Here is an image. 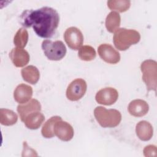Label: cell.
Segmentation results:
<instances>
[{"label":"cell","instance_id":"obj_16","mask_svg":"<svg viewBox=\"0 0 157 157\" xmlns=\"http://www.w3.org/2000/svg\"><path fill=\"white\" fill-rule=\"evenodd\" d=\"M44 120V115L40 111H38L29 114L25 118L23 122L28 129H36L40 126Z\"/></svg>","mask_w":157,"mask_h":157},{"label":"cell","instance_id":"obj_5","mask_svg":"<svg viewBox=\"0 0 157 157\" xmlns=\"http://www.w3.org/2000/svg\"><path fill=\"white\" fill-rule=\"evenodd\" d=\"M41 47L44 55L50 60H61L66 53V47L61 40L53 42L51 40H44Z\"/></svg>","mask_w":157,"mask_h":157},{"label":"cell","instance_id":"obj_4","mask_svg":"<svg viewBox=\"0 0 157 157\" xmlns=\"http://www.w3.org/2000/svg\"><path fill=\"white\" fill-rule=\"evenodd\" d=\"M140 70L142 80L148 91H156L157 86V63L152 59H147L142 63Z\"/></svg>","mask_w":157,"mask_h":157},{"label":"cell","instance_id":"obj_14","mask_svg":"<svg viewBox=\"0 0 157 157\" xmlns=\"http://www.w3.org/2000/svg\"><path fill=\"white\" fill-rule=\"evenodd\" d=\"M129 113L134 117H143L145 115L149 110L147 102L142 99H135L132 101L128 107Z\"/></svg>","mask_w":157,"mask_h":157},{"label":"cell","instance_id":"obj_24","mask_svg":"<svg viewBox=\"0 0 157 157\" xmlns=\"http://www.w3.org/2000/svg\"><path fill=\"white\" fill-rule=\"evenodd\" d=\"M144 154L145 156H156V147L155 145H149L146 146L144 149Z\"/></svg>","mask_w":157,"mask_h":157},{"label":"cell","instance_id":"obj_20","mask_svg":"<svg viewBox=\"0 0 157 157\" xmlns=\"http://www.w3.org/2000/svg\"><path fill=\"white\" fill-rule=\"evenodd\" d=\"M62 120L59 116H53L48 119L44 124L41 129L42 135L45 138H52L55 136L54 126L55 124L58 120Z\"/></svg>","mask_w":157,"mask_h":157},{"label":"cell","instance_id":"obj_10","mask_svg":"<svg viewBox=\"0 0 157 157\" xmlns=\"http://www.w3.org/2000/svg\"><path fill=\"white\" fill-rule=\"evenodd\" d=\"M55 134L61 140L69 141L74 136V129L72 126L66 121L62 120H58L55 124Z\"/></svg>","mask_w":157,"mask_h":157},{"label":"cell","instance_id":"obj_17","mask_svg":"<svg viewBox=\"0 0 157 157\" xmlns=\"http://www.w3.org/2000/svg\"><path fill=\"white\" fill-rule=\"evenodd\" d=\"M21 74L23 79L31 84H36L40 77V73L38 69L32 65L23 68L21 71Z\"/></svg>","mask_w":157,"mask_h":157},{"label":"cell","instance_id":"obj_8","mask_svg":"<svg viewBox=\"0 0 157 157\" xmlns=\"http://www.w3.org/2000/svg\"><path fill=\"white\" fill-rule=\"evenodd\" d=\"M98 52L101 58L107 63L116 64L120 60L119 52L110 44H101L98 47Z\"/></svg>","mask_w":157,"mask_h":157},{"label":"cell","instance_id":"obj_13","mask_svg":"<svg viewBox=\"0 0 157 157\" xmlns=\"http://www.w3.org/2000/svg\"><path fill=\"white\" fill-rule=\"evenodd\" d=\"M40 110L41 105L36 99H32L28 102L21 104V105L17 106V112L22 121L29 114L34 112L40 111Z\"/></svg>","mask_w":157,"mask_h":157},{"label":"cell","instance_id":"obj_15","mask_svg":"<svg viewBox=\"0 0 157 157\" xmlns=\"http://www.w3.org/2000/svg\"><path fill=\"white\" fill-rule=\"evenodd\" d=\"M136 132L137 137L143 141L151 139L153 134V129L151 124L145 120L139 121L136 126Z\"/></svg>","mask_w":157,"mask_h":157},{"label":"cell","instance_id":"obj_7","mask_svg":"<svg viewBox=\"0 0 157 157\" xmlns=\"http://www.w3.org/2000/svg\"><path fill=\"white\" fill-rule=\"evenodd\" d=\"M64 39L68 47L72 50H78L83 42V36L80 30L74 26L67 28L64 33Z\"/></svg>","mask_w":157,"mask_h":157},{"label":"cell","instance_id":"obj_18","mask_svg":"<svg viewBox=\"0 0 157 157\" xmlns=\"http://www.w3.org/2000/svg\"><path fill=\"white\" fill-rule=\"evenodd\" d=\"M121 18L120 14L115 11L110 12L105 18V27L110 33H115L120 27Z\"/></svg>","mask_w":157,"mask_h":157},{"label":"cell","instance_id":"obj_1","mask_svg":"<svg viewBox=\"0 0 157 157\" xmlns=\"http://www.w3.org/2000/svg\"><path fill=\"white\" fill-rule=\"evenodd\" d=\"M59 21V13L50 7L26 10L20 16L21 25L27 28L32 27L36 34L42 38L52 37L58 26Z\"/></svg>","mask_w":157,"mask_h":157},{"label":"cell","instance_id":"obj_12","mask_svg":"<svg viewBox=\"0 0 157 157\" xmlns=\"http://www.w3.org/2000/svg\"><path fill=\"white\" fill-rule=\"evenodd\" d=\"M33 96V88L29 85L21 83L13 92L14 99L19 104H25L29 101Z\"/></svg>","mask_w":157,"mask_h":157},{"label":"cell","instance_id":"obj_21","mask_svg":"<svg viewBox=\"0 0 157 157\" xmlns=\"http://www.w3.org/2000/svg\"><path fill=\"white\" fill-rule=\"evenodd\" d=\"M28 41V33L27 30L21 28H20L15 34L13 37V43L16 47L24 48Z\"/></svg>","mask_w":157,"mask_h":157},{"label":"cell","instance_id":"obj_6","mask_svg":"<svg viewBox=\"0 0 157 157\" xmlns=\"http://www.w3.org/2000/svg\"><path fill=\"white\" fill-rule=\"evenodd\" d=\"M87 85L82 78H76L67 86L66 97L72 101H76L81 99L86 93Z\"/></svg>","mask_w":157,"mask_h":157},{"label":"cell","instance_id":"obj_3","mask_svg":"<svg viewBox=\"0 0 157 157\" xmlns=\"http://www.w3.org/2000/svg\"><path fill=\"white\" fill-rule=\"evenodd\" d=\"M94 115L96 121L103 128L116 127L121 120V114L118 110L107 109L102 106L95 108Z\"/></svg>","mask_w":157,"mask_h":157},{"label":"cell","instance_id":"obj_19","mask_svg":"<svg viewBox=\"0 0 157 157\" xmlns=\"http://www.w3.org/2000/svg\"><path fill=\"white\" fill-rule=\"evenodd\" d=\"M18 116L13 111L7 109H0V123L2 125L11 126L17 123Z\"/></svg>","mask_w":157,"mask_h":157},{"label":"cell","instance_id":"obj_9","mask_svg":"<svg viewBox=\"0 0 157 157\" xmlns=\"http://www.w3.org/2000/svg\"><path fill=\"white\" fill-rule=\"evenodd\" d=\"M118 98V93L116 89L112 87H106L98 91L95 99L98 103L110 105L114 104Z\"/></svg>","mask_w":157,"mask_h":157},{"label":"cell","instance_id":"obj_11","mask_svg":"<svg viewBox=\"0 0 157 157\" xmlns=\"http://www.w3.org/2000/svg\"><path fill=\"white\" fill-rule=\"evenodd\" d=\"M9 57L16 67H20L26 65L29 61V55L23 48L15 47L9 53Z\"/></svg>","mask_w":157,"mask_h":157},{"label":"cell","instance_id":"obj_2","mask_svg":"<svg viewBox=\"0 0 157 157\" xmlns=\"http://www.w3.org/2000/svg\"><path fill=\"white\" fill-rule=\"evenodd\" d=\"M140 39V33L134 29L118 28L113 37L115 47L121 51L128 49L132 45L136 44Z\"/></svg>","mask_w":157,"mask_h":157},{"label":"cell","instance_id":"obj_23","mask_svg":"<svg viewBox=\"0 0 157 157\" xmlns=\"http://www.w3.org/2000/svg\"><path fill=\"white\" fill-rule=\"evenodd\" d=\"M78 57L83 61H90L94 59L96 53L94 48L90 45H83L79 48Z\"/></svg>","mask_w":157,"mask_h":157},{"label":"cell","instance_id":"obj_22","mask_svg":"<svg viewBox=\"0 0 157 157\" xmlns=\"http://www.w3.org/2000/svg\"><path fill=\"white\" fill-rule=\"evenodd\" d=\"M131 1L128 0H110L107 1V6L111 10L119 12H124L129 9Z\"/></svg>","mask_w":157,"mask_h":157}]
</instances>
